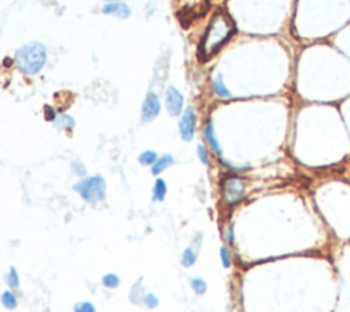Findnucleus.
I'll return each instance as SVG.
<instances>
[{"instance_id": "nucleus-3", "label": "nucleus", "mask_w": 350, "mask_h": 312, "mask_svg": "<svg viewBox=\"0 0 350 312\" xmlns=\"http://www.w3.org/2000/svg\"><path fill=\"white\" fill-rule=\"evenodd\" d=\"M75 192L82 197L88 203H99L101 200L105 199V181L100 175L95 177H88V178L81 179L78 183L74 185Z\"/></svg>"}, {"instance_id": "nucleus-2", "label": "nucleus", "mask_w": 350, "mask_h": 312, "mask_svg": "<svg viewBox=\"0 0 350 312\" xmlns=\"http://www.w3.org/2000/svg\"><path fill=\"white\" fill-rule=\"evenodd\" d=\"M46 60L47 51L41 43H30L18 48L15 52V65L25 74L33 75L40 73Z\"/></svg>"}, {"instance_id": "nucleus-13", "label": "nucleus", "mask_w": 350, "mask_h": 312, "mask_svg": "<svg viewBox=\"0 0 350 312\" xmlns=\"http://www.w3.org/2000/svg\"><path fill=\"white\" fill-rule=\"evenodd\" d=\"M167 195V185L164 179L158 178L154 186V201H163L166 199Z\"/></svg>"}, {"instance_id": "nucleus-17", "label": "nucleus", "mask_w": 350, "mask_h": 312, "mask_svg": "<svg viewBox=\"0 0 350 312\" xmlns=\"http://www.w3.org/2000/svg\"><path fill=\"white\" fill-rule=\"evenodd\" d=\"M119 283H121V278L114 273H108L103 277V285L108 289H115L119 286Z\"/></svg>"}, {"instance_id": "nucleus-6", "label": "nucleus", "mask_w": 350, "mask_h": 312, "mask_svg": "<svg viewBox=\"0 0 350 312\" xmlns=\"http://www.w3.org/2000/svg\"><path fill=\"white\" fill-rule=\"evenodd\" d=\"M166 109L171 117H178L184 110V96L174 87H168L166 92Z\"/></svg>"}, {"instance_id": "nucleus-10", "label": "nucleus", "mask_w": 350, "mask_h": 312, "mask_svg": "<svg viewBox=\"0 0 350 312\" xmlns=\"http://www.w3.org/2000/svg\"><path fill=\"white\" fill-rule=\"evenodd\" d=\"M172 163H174V158H172L171 155H163V156L158 158V160H156L154 166H152V174H162L163 171H166L168 167L172 166Z\"/></svg>"}, {"instance_id": "nucleus-15", "label": "nucleus", "mask_w": 350, "mask_h": 312, "mask_svg": "<svg viewBox=\"0 0 350 312\" xmlns=\"http://www.w3.org/2000/svg\"><path fill=\"white\" fill-rule=\"evenodd\" d=\"M196 260H197V254L192 249V248H186V249L184 251L182 256H181V264H182L185 268L192 267L193 264L196 263Z\"/></svg>"}, {"instance_id": "nucleus-20", "label": "nucleus", "mask_w": 350, "mask_h": 312, "mask_svg": "<svg viewBox=\"0 0 350 312\" xmlns=\"http://www.w3.org/2000/svg\"><path fill=\"white\" fill-rule=\"evenodd\" d=\"M7 283L11 287H19V275H18V271L14 267L10 268L9 274H7Z\"/></svg>"}, {"instance_id": "nucleus-5", "label": "nucleus", "mask_w": 350, "mask_h": 312, "mask_svg": "<svg viewBox=\"0 0 350 312\" xmlns=\"http://www.w3.org/2000/svg\"><path fill=\"white\" fill-rule=\"evenodd\" d=\"M196 111H194L193 107H188L185 110L184 115H182L180 121V133L182 140L192 141L193 137H194V132H196Z\"/></svg>"}, {"instance_id": "nucleus-11", "label": "nucleus", "mask_w": 350, "mask_h": 312, "mask_svg": "<svg viewBox=\"0 0 350 312\" xmlns=\"http://www.w3.org/2000/svg\"><path fill=\"white\" fill-rule=\"evenodd\" d=\"M74 119H73L70 115H66V114L56 115V118H55V126L60 130H70L74 128Z\"/></svg>"}, {"instance_id": "nucleus-14", "label": "nucleus", "mask_w": 350, "mask_h": 312, "mask_svg": "<svg viewBox=\"0 0 350 312\" xmlns=\"http://www.w3.org/2000/svg\"><path fill=\"white\" fill-rule=\"evenodd\" d=\"M0 301L3 304V307L7 308V309H14V308H17L18 300L11 290L3 292L2 296H0Z\"/></svg>"}, {"instance_id": "nucleus-22", "label": "nucleus", "mask_w": 350, "mask_h": 312, "mask_svg": "<svg viewBox=\"0 0 350 312\" xmlns=\"http://www.w3.org/2000/svg\"><path fill=\"white\" fill-rule=\"evenodd\" d=\"M221 260L222 264L225 268H229L231 266V258H230V252L226 246H222L221 248Z\"/></svg>"}, {"instance_id": "nucleus-7", "label": "nucleus", "mask_w": 350, "mask_h": 312, "mask_svg": "<svg viewBox=\"0 0 350 312\" xmlns=\"http://www.w3.org/2000/svg\"><path fill=\"white\" fill-rule=\"evenodd\" d=\"M159 114H160V101H159V97L156 96V93L149 92L146 95L144 103H142L141 118L145 122H150L154 121Z\"/></svg>"}, {"instance_id": "nucleus-1", "label": "nucleus", "mask_w": 350, "mask_h": 312, "mask_svg": "<svg viewBox=\"0 0 350 312\" xmlns=\"http://www.w3.org/2000/svg\"><path fill=\"white\" fill-rule=\"evenodd\" d=\"M234 33V25L226 14H217L212 18L203 40V52L211 56L229 40Z\"/></svg>"}, {"instance_id": "nucleus-4", "label": "nucleus", "mask_w": 350, "mask_h": 312, "mask_svg": "<svg viewBox=\"0 0 350 312\" xmlns=\"http://www.w3.org/2000/svg\"><path fill=\"white\" fill-rule=\"evenodd\" d=\"M245 181L237 175H227L222 181V197L227 205H235L245 197Z\"/></svg>"}, {"instance_id": "nucleus-8", "label": "nucleus", "mask_w": 350, "mask_h": 312, "mask_svg": "<svg viewBox=\"0 0 350 312\" xmlns=\"http://www.w3.org/2000/svg\"><path fill=\"white\" fill-rule=\"evenodd\" d=\"M103 13L107 14V15H114V17L125 19V18L130 17L132 11H130L129 6L123 5V3H110V5L103 7Z\"/></svg>"}, {"instance_id": "nucleus-18", "label": "nucleus", "mask_w": 350, "mask_h": 312, "mask_svg": "<svg viewBox=\"0 0 350 312\" xmlns=\"http://www.w3.org/2000/svg\"><path fill=\"white\" fill-rule=\"evenodd\" d=\"M190 286H192V289L197 295H204L205 292H207V282L201 278H193L190 281Z\"/></svg>"}, {"instance_id": "nucleus-23", "label": "nucleus", "mask_w": 350, "mask_h": 312, "mask_svg": "<svg viewBox=\"0 0 350 312\" xmlns=\"http://www.w3.org/2000/svg\"><path fill=\"white\" fill-rule=\"evenodd\" d=\"M197 155H199V159L201 160V163L203 164H208L209 163V156H208V152H207V150H205L204 145H197Z\"/></svg>"}, {"instance_id": "nucleus-16", "label": "nucleus", "mask_w": 350, "mask_h": 312, "mask_svg": "<svg viewBox=\"0 0 350 312\" xmlns=\"http://www.w3.org/2000/svg\"><path fill=\"white\" fill-rule=\"evenodd\" d=\"M156 160H158V154L155 151H144L138 156V162L141 163L142 166H154Z\"/></svg>"}, {"instance_id": "nucleus-9", "label": "nucleus", "mask_w": 350, "mask_h": 312, "mask_svg": "<svg viewBox=\"0 0 350 312\" xmlns=\"http://www.w3.org/2000/svg\"><path fill=\"white\" fill-rule=\"evenodd\" d=\"M204 138L205 141L208 142L209 148L215 152L216 155H222V148L219 145L216 136H215V129H213L212 122H208L204 128Z\"/></svg>"}, {"instance_id": "nucleus-21", "label": "nucleus", "mask_w": 350, "mask_h": 312, "mask_svg": "<svg viewBox=\"0 0 350 312\" xmlns=\"http://www.w3.org/2000/svg\"><path fill=\"white\" fill-rule=\"evenodd\" d=\"M142 301H144V304H145L149 309H155V308L159 305V299L154 295V293H148V295L144 296Z\"/></svg>"}, {"instance_id": "nucleus-19", "label": "nucleus", "mask_w": 350, "mask_h": 312, "mask_svg": "<svg viewBox=\"0 0 350 312\" xmlns=\"http://www.w3.org/2000/svg\"><path fill=\"white\" fill-rule=\"evenodd\" d=\"M74 312H96V308L91 301H79L74 305Z\"/></svg>"}, {"instance_id": "nucleus-12", "label": "nucleus", "mask_w": 350, "mask_h": 312, "mask_svg": "<svg viewBox=\"0 0 350 312\" xmlns=\"http://www.w3.org/2000/svg\"><path fill=\"white\" fill-rule=\"evenodd\" d=\"M213 91H215V93H216L219 97H222V99H227V97H230L231 96V93H230V91L226 88L225 82H223V79H222V75L217 74L216 78L213 79Z\"/></svg>"}, {"instance_id": "nucleus-24", "label": "nucleus", "mask_w": 350, "mask_h": 312, "mask_svg": "<svg viewBox=\"0 0 350 312\" xmlns=\"http://www.w3.org/2000/svg\"><path fill=\"white\" fill-rule=\"evenodd\" d=\"M225 237H226V241L229 242L230 245H233L234 241H235V237H234V227H233V225L227 226V229H226Z\"/></svg>"}]
</instances>
